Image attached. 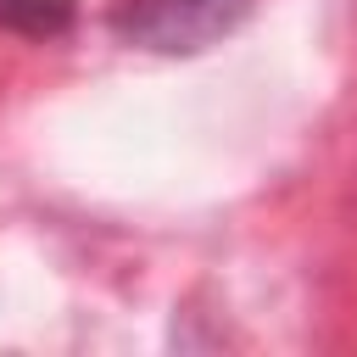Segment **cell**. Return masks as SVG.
I'll return each mask as SVG.
<instances>
[{
    "instance_id": "6da1fadb",
    "label": "cell",
    "mask_w": 357,
    "mask_h": 357,
    "mask_svg": "<svg viewBox=\"0 0 357 357\" xmlns=\"http://www.w3.org/2000/svg\"><path fill=\"white\" fill-rule=\"evenodd\" d=\"M251 11V0H117L112 28L117 39L156 50V56H195L206 45H218L229 28H240V17Z\"/></svg>"
},
{
    "instance_id": "7a4b0ae2",
    "label": "cell",
    "mask_w": 357,
    "mask_h": 357,
    "mask_svg": "<svg viewBox=\"0 0 357 357\" xmlns=\"http://www.w3.org/2000/svg\"><path fill=\"white\" fill-rule=\"evenodd\" d=\"M78 22V0H0V33L17 39H61Z\"/></svg>"
}]
</instances>
